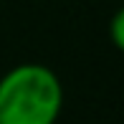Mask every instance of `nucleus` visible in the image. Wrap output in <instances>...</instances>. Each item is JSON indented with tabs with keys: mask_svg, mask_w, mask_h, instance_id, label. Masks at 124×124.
Listing matches in <instances>:
<instances>
[{
	"mask_svg": "<svg viewBox=\"0 0 124 124\" xmlns=\"http://www.w3.org/2000/svg\"><path fill=\"white\" fill-rule=\"evenodd\" d=\"M63 109V86L43 63L13 66L0 78V124H56Z\"/></svg>",
	"mask_w": 124,
	"mask_h": 124,
	"instance_id": "1",
	"label": "nucleus"
},
{
	"mask_svg": "<svg viewBox=\"0 0 124 124\" xmlns=\"http://www.w3.org/2000/svg\"><path fill=\"white\" fill-rule=\"evenodd\" d=\"M111 38H114V46L116 48L124 46V13H122V10L114 15V20H111Z\"/></svg>",
	"mask_w": 124,
	"mask_h": 124,
	"instance_id": "2",
	"label": "nucleus"
}]
</instances>
